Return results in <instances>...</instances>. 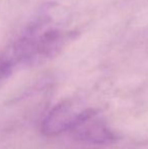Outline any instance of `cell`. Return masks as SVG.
<instances>
[{
  "label": "cell",
  "instance_id": "obj_1",
  "mask_svg": "<svg viewBox=\"0 0 148 149\" xmlns=\"http://www.w3.org/2000/svg\"><path fill=\"white\" fill-rule=\"evenodd\" d=\"M69 131L77 139L90 144H107L115 139V134L105 119L92 110L79 112Z\"/></svg>",
  "mask_w": 148,
  "mask_h": 149
},
{
  "label": "cell",
  "instance_id": "obj_2",
  "mask_svg": "<svg viewBox=\"0 0 148 149\" xmlns=\"http://www.w3.org/2000/svg\"><path fill=\"white\" fill-rule=\"evenodd\" d=\"M78 113L68 102H62L53 108L42 123V132L47 136H56L69 131Z\"/></svg>",
  "mask_w": 148,
  "mask_h": 149
}]
</instances>
